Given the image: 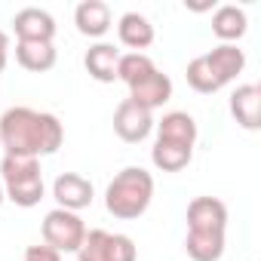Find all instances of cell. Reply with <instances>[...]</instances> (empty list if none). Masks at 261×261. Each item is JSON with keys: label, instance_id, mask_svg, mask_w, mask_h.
<instances>
[{"label": "cell", "instance_id": "5b68a950", "mask_svg": "<svg viewBox=\"0 0 261 261\" xmlns=\"http://www.w3.org/2000/svg\"><path fill=\"white\" fill-rule=\"evenodd\" d=\"M43 243L53 246L56 252H77L83 237H86V224L77 212H68V209H53L46 212L43 218Z\"/></svg>", "mask_w": 261, "mask_h": 261}, {"label": "cell", "instance_id": "8fae6325", "mask_svg": "<svg viewBox=\"0 0 261 261\" xmlns=\"http://www.w3.org/2000/svg\"><path fill=\"white\" fill-rule=\"evenodd\" d=\"M129 98L136 105H142V108H148V111H157L172 98V80L157 68L145 80H139L136 86H129Z\"/></svg>", "mask_w": 261, "mask_h": 261}, {"label": "cell", "instance_id": "3957f363", "mask_svg": "<svg viewBox=\"0 0 261 261\" xmlns=\"http://www.w3.org/2000/svg\"><path fill=\"white\" fill-rule=\"evenodd\" d=\"M0 185L7 200H13L22 209H31L43 200V169L37 157L7 154L0 160Z\"/></svg>", "mask_w": 261, "mask_h": 261}, {"label": "cell", "instance_id": "30bf717a", "mask_svg": "<svg viewBox=\"0 0 261 261\" xmlns=\"http://www.w3.org/2000/svg\"><path fill=\"white\" fill-rule=\"evenodd\" d=\"M188 230H227V206L218 197H197L188 206Z\"/></svg>", "mask_w": 261, "mask_h": 261}, {"label": "cell", "instance_id": "277c9868", "mask_svg": "<svg viewBox=\"0 0 261 261\" xmlns=\"http://www.w3.org/2000/svg\"><path fill=\"white\" fill-rule=\"evenodd\" d=\"M136 243L126 233H108V230H86L80 249H77V261H136Z\"/></svg>", "mask_w": 261, "mask_h": 261}, {"label": "cell", "instance_id": "2e32d148", "mask_svg": "<svg viewBox=\"0 0 261 261\" xmlns=\"http://www.w3.org/2000/svg\"><path fill=\"white\" fill-rule=\"evenodd\" d=\"M117 62H120V53L111 43H95L83 56V65H86L89 77L98 80V83H114L117 80Z\"/></svg>", "mask_w": 261, "mask_h": 261}, {"label": "cell", "instance_id": "cb8c5ba5", "mask_svg": "<svg viewBox=\"0 0 261 261\" xmlns=\"http://www.w3.org/2000/svg\"><path fill=\"white\" fill-rule=\"evenodd\" d=\"M4 200H7V194H4V185H0V206H4Z\"/></svg>", "mask_w": 261, "mask_h": 261}, {"label": "cell", "instance_id": "ba28073f", "mask_svg": "<svg viewBox=\"0 0 261 261\" xmlns=\"http://www.w3.org/2000/svg\"><path fill=\"white\" fill-rule=\"evenodd\" d=\"M53 197L59 203V209H68V212H80L86 206H92V181L77 175V172H62L56 181H53Z\"/></svg>", "mask_w": 261, "mask_h": 261}, {"label": "cell", "instance_id": "603a6c76", "mask_svg": "<svg viewBox=\"0 0 261 261\" xmlns=\"http://www.w3.org/2000/svg\"><path fill=\"white\" fill-rule=\"evenodd\" d=\"M7 62H10V37H7L4 31H0V74H4Z\"/></svg>", "mask_w": 261, "mask_h": 261}, {"label": "cell", "instance_id": "7c38bea8", "mask_svg": "<svg viewBox=\"0 0 261 261\" xmlns=\"http://www.w3.org/2000/svg\"><path fill=\"white\" fill-rule=\"evenodd\" d=\"M230 114L243 129H258L261 126V86L243 83L230 92Z\"/></svg>", "mask_w": 261, "mask_h": 261}, {"label": "cell", "instance_id": "44dd1931", "mask_svg": "<svg viewBox=\"0 0 261 261\" xmlns=\"http://www.w3.org/2000/svg\"><path fill=\"white\" fill-rule=\"evenodd\" d=\"M151 71H157V65L145 53H129V56H120V62H117V80H123L126 86H136Z\"/></svg>", "mask_w": 261, "mask_h": 261}, {"label": "cell", "instance_id": "52a82bcc", "mask_svg": "<svg viewBox=\"0 0 261 261\" xmlns=\"http://www.w3.org/2000/svg\"><path fill=\"white\" fill-rule=\"evenodd\" d=\"M13 28L22 43H53V37H56V19L40 7L19 10L13 16Z\"/></svg>", "mask_w": 261, "mask_h": 261}, {"label": "cell", "instance_id": "d6986e66", "mask_svg": "<svg viewBox=\"0 0 261 261\" xmlns=\"http://www.w3.org/2000/svg\"><path fill=\"white\" fill-rule=\"evenodd\" d=\"M56 43H16V62L31 71V74H43V71H53L56 68Z\"/></svg>", "mask_w": 261, "mask_h": 261}, {"label": "cell", "instance_id": "9a60e30c", "mask_svg": "<svg viewBox=\"0 0 261 261\" xmlns=\"http://www.w3.org/2000/svg\"><path fill=\"white\" fill-rule=\"evenodd\" d=\"M157 139L163 142H178L194 148L197 145V120L188 111H169L163 114V120L157 123Z\"/></svg>", "mask_w": 261, "mask_h": 261}, {"label": "cell", "instance_id": "9c48e42d", "mask_svg": "<svg viewBox=\"0 0 261 261\" xmlns=\"http://www.w3.org/2000/svg\"><path fill=\"white\" fill-rule=\"evenodd\" d=\"M206 65L215 77L218 86H227L230 80H237V74L246 68V53L237 46V43H218L215 49H209L206 56Z\"/></svg>", "mask_w": 261, "mask_h": 261}, {"label": "cell", "instance_id": "ac0fdd59", "mask_svg": "<svg viewBox=\"0 0 261 261\" xmlns=\"http://www.w3.org/2000/svg\"><path fill=\"white\" fill-rule=\"evenodd\" d=\"M185 252L194 261H218L224 255V230H188Z\"/></svg>", "mask_w": 261, "mask_h": 261}, {"label": "cell", "instance_id": "e0dca14e", "mask_svg": "<svg viewBox=\"0 0 261 261\" xmlns=\"http://www.w3.org/2000/svg\"><path fill=\"white\" fill-rule=\"evenodd\" d=\"M246 28H249V19H246V13H243L240 7H233V4L218 7L215 16H212V34H215L221 43H237V40L246 34Z\"/></svg>", "mask_w": 261, "mask_h": 261}, {"label": "cell", "instance_id": "7402d4cb", "mask_svg": "<svg viewBox=\"0 0 261 261\" xmlns=\"http://www.w3.org/2000/svg\"><path fill=\"white\" fill-rule=\"evenodd\" d=\"M25 261H62V252H56L46 243H37V246L25 249Z\"/></svg>", "mask_w": 261, "mask_h": 261}, {"label": "cell", "instance_id": "4fadbf2b", "mask_svg": "<svg viewBox=\"0 0 261 261\" xmlns=\"http://www.w3.org/2000/svg\"><path fill=\"white\" fill-rule=\"evenodd\" d=\"M74 25L83 37H101L111 28V7L105 0H83L74 10Z\"/></svg>", "mask_w": 261, "mask_h": 261}, {"label": "cell", "instance_id": "6da1fadb", "mask_svg": "<svg viewBox=\"0 0 261 261\" xmlns=\"http://www.w3.org/2000/svg\"><path fill=\"white\" fill-rule=\"evenodd\" d=\"M65 142V126L56 114L34 108H10L0 117V148L22 157H49Z\"/></svg>", "mask_w": 261, "mask_h": 261}, {"label": "cell", "instance_id": "5bb4252c", "mask_svg": "<svg viewBox=\"0 0 261 261\" xmlns=\"http://www.w3.org/2000/svg\"><path fill=\"white\" fill-rule=\"evenodd\" d=\"M117 34H120V43L129 46L133 53H142L154 43V25L142 13H123L120 25H117Z\"/></svg>", "mask_w": 261, "mask_h": 261}, {"label": "cell", "instance_id": "ffe728a7", "mask_svg": "<svg viewBox=\"0 0 261 261\" xmlns=\"http://www.w3.org/2000/svg\"><path fill=\"white\" fill-rule=\"evenodd\" d=\"M194 157V148L188 145H178V142H163L157 139L154 148H151V160L160 172H181Z\"/></svg>", "mask_w": 261, "mask_h": 261}, {"label": "cell", "instance_id": "7a4b0ae2", "mask_svg": "<svg viewBox=\"0 0 261 261\" xmlns=\"http://www.w3.org/2000/svg\"><path fill=\"white\" fill-rule=\"evenodd\" d=\"M151 200H154V175L142 166L120 169L105 191V209L123 221H133V218L145 215Z\"/></svg>", "mask_w": 261, "mask_h": 261}, {"label": "cell", "instance_id": "8992f818", "mask_svg": "<svg viewBox=\"0 0 261 261\" xmlns=\"http://www.w3.org/2000/svg\"><path fill=\"white\" fill-rule=\"evenodd\" d=\"M154 126H157L154 111L136 105L133 98H123V101L117 105V111H114V133H117L123 142H129V145L145 142V139L154 133Z\"/></svg>", "mask_w": 261, "mask_h": 261}]
</instances>
